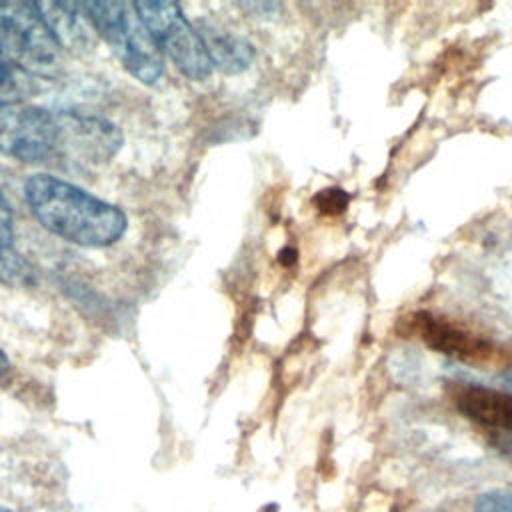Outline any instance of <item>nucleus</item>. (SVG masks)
<instances>
[{
	"mask_svg": "<svg viewBox=\"0 0 512 512\" xmlns=\"http://www.w3.org/2000/svg\"><path fill=\"white\" fill-rule=\"evenodd\" d=\"M122 146L106 118L40 106L0 108V154L28 164H102Z\"/></svg>",
	"mask_w": 512,
	"mask_h": 512,
	"instance_id": "1",
	"label": "nucleus"
},
{
	"mask_svg": "<svg viewBox=\"0 0 512 512\" xmlns=\"http://www.w3.org/2000/svg\"><path fill=\"white\" fill-rule=\"evenodd\" d=\"M22 190L36 222L66 242L104 248L126 232L128 218L118 206L54 174H32Z\"/></svg>",
	"mask_w": 512,
	"mask_h": 512,
	"instance_id": "2",
	"label": "nucleus"
},
{
	"mask_svg": "<svg viewBox=\"0 0 512 512\" xmlns=\"http://www.w3.org/2000/svg\"><path fill=\"white\" fill-rule=\"evenodd\" d=\"M94 30L120 64L140 82L156 84L164 72V56L144 26L134 4L98 0L82 4Z\"/></svg>",
	"mask_w": 512,
	"mask_h": 512,
	"instance_id": "3",
	"label": "nucleus"
},
{
	"mask_svg": "<svg viewBox=\"0 0 512 512\" xmlns=\"http://www.w3.org/2000/svg\"><path fill=\"white\" fill-rule=\"evenodd\" d=\"M0 56L38 78L60 72L62 48L36 2H0Z\"/></svg>",
	"mask_w": 512,
	"mask_h": 512,
	"instance_id": "4",
	"label": "nucleus"
},
{
	"mask_svg": "<svg viewBox=\"0 0 512 512\" xmlns=\"http://www.w3.org/2000/svg\"><path fill=\"white\" fill-rule=\"evenodd\" d=\"M134 6L160 52H164L184 76L190 80H206L210 76L212 62L202 36L178 4L146 0L134 2Z\"/></svg>",
	"mask_w": 512,
	"mask_h": 512,
	"instance_id": "5",
	"label": "nucleus"
},
{
	"mask_svg": "<svg viewBox=\"0 0 512 512\" xmlns=\"http://www.w3.org/2000/svg\"><path fill=\"white\" fill-rule=\"evenodd\" d=\"M402 324L406 334L416 336L428 348L460 362L482 366L502 358V352L494 342L446 316L420 310L406 316Z\"/></svg>",
	"mask_w": 512,
	"mask_h": 512,
	"instance_id": "6",
	"label": "nucleus"
},
{
	"mask_svg": "<svg viewBox=\"0 0 512 512\" xmlns=\"http://www.w3.org/2000/svg\"><path fill=\"white\" fill-rule=\"evenodd\" d=\"M452 398L456 408L486 428L490 436L512 432V392L480 384H458L452 390Z\"/></svg>",
	"mask_w": 512,
	"mask_h": 512,
	"instance_id": "7",
	"label": "nucleus"
},
{
	"mask_svg": "<svg viewBox=\"0 0 512 512\" xmlns=\"http://www.w3.org/2000/svg\"><path fill=\"white\" fill-rule=\"evenodd\" d=\"M36 6L62 50L82 54L94 46V26L82 4L36 2Z\"/></svg>",
	"mask_w": 512,
	"mask_h": 512,
	"instance_id": "8",
	"label": "nucleus"
},
{
	"mask_svg": "<svg viewBox=\"0 0 512 512\" xmlns=\"http://www.w3.org/2000/svg\"><path fill=\"white\" fill-rule=\"evenodd\" d=\"M198 32L202 36L212 66L228 74H238L250 66L254 50L246 38L210 22H202Z\"/></svg>",
	"mask_w": 512,
	"mask_h": 512,
	"instance_id": "9",
	"label": "nucleus"
},
{
	"mask_svg": "<svg viewBox=\"0 0 512 512\" xmlns=\"http://www.w3.org/2000/svg\"><path fill=\"white\" fill-rule=\"evenodd\" d=\"M38 88V76L0 56V108L24 104Z\"/></svg>",
	"mask_w": 512,
	"mask_h": 512,
	"instance_id": "10",
	"label": "nucleus"
},
{
	"mask_svg": "<svg viewBox=\"0 0 512 512\" xmlns=\"http://www.w3.org/2000/svg\"><path fill=\"white\" fill-rule=\"evenodd\" d=\"M0 282L28 286L34 282V268L10 246H0Z\"/></svg>",
	"mask_w": 512,
	"mask_h": 512,
	"instance_id": "11",
	"label": "nucleus"
},
{
	"mask_svg": "<svg viewBox=\"0 0 512 512\" xmlns=\"http://www.w3.org/2000/svg\"><path fill=\"white\" fill-rule=\"evenodd\" d=\"M474 512H512V488H494L478 494Z\"/></svg>",
	"mask_w": 512,
	"mask_h": 512,
	"instance_id": "12",
	"label": "nucleus"
},
{
	"mask_svg": "<svg viewBox=\"0 0 512 512\" xmlns=\"http://www.w3.org/2000/svg\"><path fill=\"white\" fill-rule=\"evenodd\" d=\"M14 240V214L8 200L0 192V246H10Z\"/></svg>",
	"mask_w": 512,
	"mask_h": 512,
	"instance_id": "13",
	"label": "nucleus"
},
{
	"mask_svg": "<svg viewBox=\"0 0 512 512\" xmlns=\"http://www.w3.org/2000/svg\"><path fill=\"white\" fill-rule=\"evenodd\" d=\"M492 444L502 450L504 454H508L512 458V432H506V434H492Z\"/></svg>",
	"mask_w": 512,
	"mask_h": 512,
	"instance_id": "14",
	"label": "nucleus"
},
{
	"mask_svg": "<svg viewBox=\"0 0 512 512\" xmlns=\"http://www.w3.org/2000/svg\"><path fill=\"white\" fill-rule=\"evenodd\" d=\"M10 372V360L4 354V350L0 348V380H4V376Z\"/></svg>",
	"mask_w": 512,
	"mask_h": 512,
	"instance_id": "15",
	"label": "nucleus"
},
{
	"mask_svg": "<svg viewBox=\"0 0 512 512\" xmlns=\"http://www.w3.org/2000/svg\"><path fill=\"white\" fill-rule=\"evenodd\" d=\"M502 384H504V388L508 390V392H512V366H508L504 372H502Z\"/></svg>",
	"mask_w": 512,
	"mask_h": 512,
	"instance_id": "16",
	"label": "nucleus"
},
{
	"mask_svg": "<svg viewBox=\"0 0 512 512\" xmlns=\"http://www.w3.org/2000/svg\"><path fill=\"white\" fill-rule=\"evenodd\" d=\"M0 512H12V510H8V508H4V506H0Z\"/></svg>",
	"mask_w": 512,
	"mask_h": 512,
	"instance_id": "17",
	"label": "nucleus"
}]
</instances>
